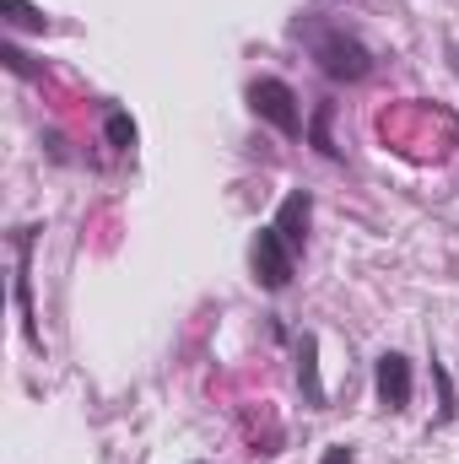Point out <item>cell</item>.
Masks as SVG:
<instances>
[{"mask_svg":"<svg viewBox=\"0 0 459 464\" xmlns=\"http://www.w3.org/2000/svg\"><path fill=\"white\" fill-rule=\"evenodd\" d=\"M103 140H109L114 151H130V146H135V119L124 114V109H109V119H103Z\"/></svg>","mask_w":459,"mask_h":464,"instance_id":"9","label":"cell"},{"mask_svg":"<svg viewBox=\"0 0 459 464\" xmlns=\"http://www.w3.org/2000/svg\"><path fill=\"white\" fill-rule=\"evenodd\" d=\"M319 464H356V449H351V443H330Z\"/></svg>","mask_w":459,"mask_h":464,"instance_id":"13","label":"cell"},{"mask_svg":"<svg viewBox=\"0 0 459 464\" xmlns=\"http://www.w3.org/2000/svg\"><path fill=\"white\" fill-rule=\"evenodd\" d=\"M298 33L308 38L319 71H325L330 82H367V76H373V49H367L356 33H346V27H314V22H303Z\"/></svg>","mask_w":459,"mask_h":464,"instance_id":"1","label":"cell"},{"mask_svg":"<svg viewBox=\"0 0 459 464\" xmlns=\"http://www.w3.org/2000/svg\"><path fill=\"white\" fill-rule=\"evenodd\" d=\"M0 16L11 22V27H27V33H44L49 22H44V11L38 5H27V0H0Z\"/></svg>","mask_w":459,"mask_h":464,"instance_id":"10","label":"cell"},{"mask_svg":"<svg viewBox=\"0 0 459 464\" xmlns=\"http://www.w3.org/2000/svg\"><path fill=\"white\" fill-rule=\"evenodd\" d=\"M433 378H438V400H444V405H438V427H444V421H454V378H449V367H444V362H438V356H433Z\"/></svg>","mask_w":459,"mask_h":464,"instance_id":"11","label":"cell"},{"mask_svg":"<svg viewBox=\"0 0 459 464\" xmlns=\"http://www.w3.org/2000/svg\"><path fill=\"white\" fill-rule=\"evenodd\" d=\"M411 389H416V367L405 351H384L378 367H373V394H378V411L400 416L411 405Z\"/></svg>","mask_w":459,"mask_h":464,"instance_id":"4","label":"cell"},{"mask_svg":"<svg viewBox=\"0 0 459 464\" xmlns=\"http://www.w3.org/2000/svg\"><path fill=\"white\" fill-rule=\"evenodd\" d=\"M249 270H254V286H265V292H287L292 276H298V254H292V243L270 227V222L254 232V243H249Z\"/></svg>","mask_w":459,"mask_h":464,"instance_id":"3","label":"cell"},{"mask_svg":"<svg viewBox=\"0 0 459 464\" xmlns=\"http://www.w3.org/2000/svg\"><path fill=\"white\" fill-rule=\"evenodd\" d=\"M0 60H5V71H16V76H27V82H38V76H44V65H33V60H27L11 38L0 44Z\"/></svg>","mask_w":459,"mask_h":464,"instance_id":"12","label":"cell"},{"mask_svg":"<svg viewBox=\"0 0 459 464\" xmlns=\"http://www.w3.org/2000/svg\"><path fill=\"white\" fill-rule=\"evenodd\" d=\"M298 389L308 411H325V383H319V335H298Z\"/></svg>","mask_w":459,"mask_h":464,"instance_id":"6","label":"cell"},{"mask_svg":"<svg viewBox=\"0 0 459 464\" xmlns=\"http://www.w3.org/2000/svg\"><path fill=\"white\" fill-rule=\"evenodd\" d=\"M330 124H336V98H319V103H314V119H308V146H314L319 157H330V162H341L346 151L336 146V135H330Z\"/></svg>","mask_w":459,"mask_h":464,"instance_id":"8","label":"cell"},{"mask_svg":"<svg viewBox=\"0 0 459 464\" xmlns=\"http://www.w3.org/2000/svg\"><path fill=\"white\" fill-rule=\"evenodd\" d=\"M270 227H276L281 237H287V243H292V254H303V243H308V227H314V195H308V189H292V195L276 206Z\"/></svg>","mask_w":459,"mask_h":464,"instance_id":"5","label":"cell"},{"mask_svg":"<svg viewBox=\"0 0 459 464\" xmlns=\"http://www.w3.org/2000/svg\"><path fill=\"white\" fill-rule=\"evenodd\" d=\"M33 232L38 227H16V308H22V330L33 346H44L38 324H33V297H27V259H33Z\"/></svg>","mask_w":459,"mask_h":464,"instance_id":"7","label":"cell"},{"mask_svg":"<svg viewBox=\"0 0 459 464\" xmlns=\"http://www.w3.org/2000/svg\"><path fill=\"white\" fill-rule=\"evenodd\" d=\"M195 464H206V459H195Z\"/></svg>","mask_w":459,"mask_h":464,"instance_id":"14","label":"cell"},{"mask_svg":"<svg viewBox=\"0 0 459 464\" xmlns=\"http://www.w3.org/2000/svg\"><path fill=\"white\" fill-rule=\"evenodd\" d=\"M243 98H249V114L265 119L276 135H287V140L308 135V124H303V109H298V92H292L281 76H254Z\"/></svg>","mask_w":459,"mask_h":464,"instance_id":"2","label":"cell"}]
</instances>
